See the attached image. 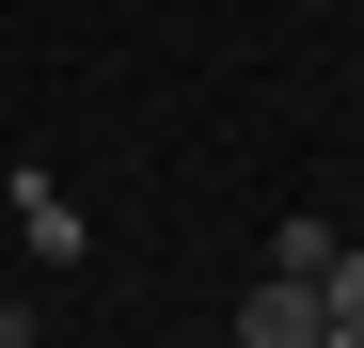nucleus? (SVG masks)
Listing matches in <instances>:
<instances>
[{
  "mask_svg": "<svg viewBox=\"0 0 364 348\" xmlns=\"http://www.w3.org/2000/svg\"><path fill=\"white\" fill-rule=\"evenodd\" d=\"M0 348H32V317H16V301H0Z\"/></svg>",
  "mask_w": 364,
  "mask_h": 348,
  "instance_id": "4",
  "label": "nucleus"
},
{
  "mask_svg": "<svg viewBox=\"0 0 364 348\" xmlns=\"http://www.w3.org/2000/svg\"><path fill=\"white\" fill-rule=\"evenodd\" d=\"M237 348H333V301H317V285H285V269H254V301H237Z\"/></svg>",
  "mask_w": 364,
  "mask_h": 348,
  "instance_id": "2",
  "label": "nucleus"
},
{
  "mask_svg": "<svg viewBox=\"0 0 364 348\" xmlns=\"http://www.w3.org/2000/svg\"><path fill=\"white\" fill-rule=\"evenodd\" d=\"M317 301H333V332H364V254H333V269H317Z\"/></svg>",
  "mask_w": 364,
  "mask_h": 348,
  "instance_id": "3",
  "label": "nucleus"
},
{
  "mask_svg": "<svg viewBox=\"0 0 364 348\" xmlns=\"http://www.w3.org/2000/svg\"><path fill=\"white\" fill-rule=\"evenodd\" d=\"M16 238H32V269H80V254H95L80 190H64V174H32V158H16Z\"/></svg>",
  "mask_w": 364,
  "mask_h": 348,
  "instance_id": "1",
  "label": "nucleus"
}]
</instances>
